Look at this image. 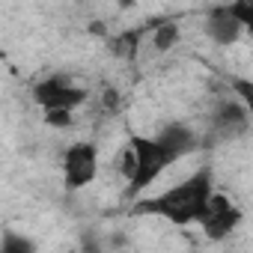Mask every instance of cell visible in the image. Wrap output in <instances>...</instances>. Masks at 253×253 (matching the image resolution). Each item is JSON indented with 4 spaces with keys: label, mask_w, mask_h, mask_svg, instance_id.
Masks as SVG:
<instances>
[{
    "label": "cell",
    "mask_w": 253,
    "mask_h": 253,
    "mask_svg": "<svg viewBox=\"0 0 253 253\" xmlns=\"http://www.w3.org/2000/svg\"><path fill=\"white\" fill-rule=\"evenodd\" d=\"M250 128V113L244 110V104L232 95L217 98L209 119H206V140H220V143H232L241 134H247Z\"/></svg>",
    "instance_id": "4"
},
{
    "label": "cell",
    "mask_w": 253,
    "mask_h": 253,
    "mask_svg": "<svg viewBox=\"0 0 253 253\" xmlns=\"http://www.w3.org/2000/svg\"><path fill=\"white\" fill-rule=\"evenodd\" d=\"M42 119L48 128L54 131H66L75 125V110H42Z\"/></svg>",
    "instance_id": "13"
},
{
    "label": "cell",
    "mask_w": 253,
    "mask_h": 253,
    "mask_svg": "<svg viewBox=\"0 0 253 253\" xmlns=\"http://www.w3.org/2000/svg\"><path fill=\"white\" fill-rule=\"evenodd\" d=\"M182 42V24L176 18H164L149 27V48L155 54H170Z\"/></svg>",
    "instance_id": "10"
},
{
    "label": "cell",
    "mask_w": 253,
    "mask_h": 253,
    "mask_svg": "<svg viewBox=\"0 0 253 253\" xmlns=\"http://www.w3.org/2000/svg\"><path fill=\"white\" fill-rule=\"evenodd\" d=\"M203 33L209 36L211 45L217 48H232L238 45V39L244 36V27L232 18L229 6H209L206 9V18H203Z\"/></svg>",
    "instance_id": "7"
},
{
    "label": "cell",
    "mask_w": 253,
    "mask_h": 253,
    "mask_svg": "<svg viewBox=\"0 0 253 253\" xmlns=\"http://www.w3.org/2000/svg\"><path fill=\"white\" fill-rule=\"evenodd\" d=\"M0 253H39L36 241L24 232H15V229H6L3 232V241H0Z\"/></svg>",
    "instance_id": "11"
},
{
    "label": "cell",
    "mask_w": 253,
    "mask_h": 253,
    "mask_svg": "<svg viewBox=\"0 0 253 253\" xmlns=\"http://www.w3.org/2000/svg\"><path fill=\"white\" fill-rule=\"evenodd\" d=\"M149 27H152V24H137V27H125V30H119V33H110V36L104 39L107 54L116 57V60H137L143 42L149 39Z\"/></svg>",
    "instance_id": "9"
},
{
    "label": "cell",
    "mask_w": 253,
    "mask_h": 253,
    "mask_svg": "<svg viewBox=\"0 0 253 253\" xmlns=\"http://www.w3.org/2000/svg\"><path fill=\"white\" fill-rule=\"evenodd\" d=\"M128 149L134 152V179L128 182V188H125V197H128L131 203H137L179 161L158 137H149V134H131L128 137Z\"/></svg>",
    "instance_id": "2"
},
{
    "label": "cell",
    "mask_w": 253,
    "mask_h": 253,
    "mask_svg": "<svg viewBox=\"0 0 253 253\" xmlns=\"http://www.w3.org/2000/svg\"><path fill=\"white\" fill-rule=\"evenodd\" d=\"M241 209L226 197V194H214L211 197V203H209V209H206V217H203V223H200V229H203V235L209 238V241H223V238H229L238 226H241Z\"/></svg>",
    "instance_id": "6"
},
{
    "label": "cell",
    "mask_w": 253,
    "mask_h": 253,
    "mask_svg": "<svg viewBox=\"0 0 253 253\" xmlns=\"http://www.w3.org/2000/svg\"><path fill=\"white\" fill-rule=\"evenodd\" d=\"M60 170H63V185L69 191L89 188L98 179V146L89 140H78V143L66 146Z\"/></svg>",
    "instance_id": "5"
},
{
    "label": "cell",
    "mask_w": 253,
    "mask_h": 253,
    "mask_svg": "<svg viewBox=\"0 0 253 253\" xmlns=\"http://www.w3.org/2000/svg\"><path fill=\"white\" fill-rule=\"evenodd\" d=\"M229 89H232V98H238L244 104V110L253 116V78H244V75H229L226 78Z\"/></svg>",
    "instance_id": "12"
},
{
    "label": "cell",
    "mask_w": 253,
    "mask_h": 253,
    "mask_svg": "<svg viewBox=\"0 0 253 253\" xmlns=\"http://www.w3.org/2000/svg\"><path fill=\"white\" fill-rule=\"evenodd\" d=\"M173 155H176V161H182V158H188V155H194L203 143H206V134H200L191 122H179V119H173V122H164L161 128H158V134H155Z\"/></svg>",
    "instance_id": "8"
},
{
    "label": "cell",
    "mask_w": 253,
    "mask_h": 253,
    "mask_svg": "<svg viewBox=\"0 0 253 253\" xmlns=\"http://www.w3.org/2000/svg\"><path fill=\"white\" fill-rule=\"evenodd\" d=\"M30 95L42 110H78L89 98L86 86H81L69 75H48V78L36 81Z\"/></svg>",
    "instance_id": "3"
},
{
    "label": "cell",
    "mask_w": 253,
    "mask_h": 253,
    "mask_svg": "<svg viewBox=\"0 0 253 253\" xmlns=\"http://www.w3.org/2000/svg\"><path fill=\"white\" fill-rule=\"evenodd\" d=\"M98 101H101V107H104L107 113H119L122 98H119V89H116V86H107V89L98 95Z\"/></svg>",
    "instance_id": "15"
},
{
    "label": "cell",
    "mask_w": 253,
    "mask_h": 253,
    "mask_svg": "<svg viewBox=\"0 0 253 253\" xmlns=\"http://www.w3.org/2000/svg\"><path fill=\"white\" fill-rule=\"evenodd\" d=\"M214 194L217 191H214L211 167H197L167 191H158L152 197H140L137 203H131V214L161 217L173 226H200Z\"/></svg>",
    "instance_id": "1"
},
{
    "label": "cell",
    "mask_w": 253,
    "mask_h": 253,
    "mask_svg": "<svg viewBox=\"0 0 253 253\" xmlns=\"http://www.w3.org/2000/svg\"><path fill=\"white\" fill-rule=\"evenodd\" d=\"M232 18L244 27V33H253V0H238V3H226Z\"/></svg>",
    "instance_id": "14"
}]
</instances>
